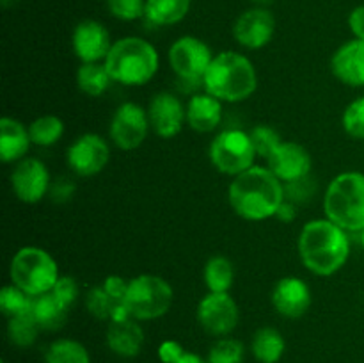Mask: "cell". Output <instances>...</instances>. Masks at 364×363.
<instances>
[{"label": "cell", "instance_id": "277c9868", "mask_svg": "<svg viewBox=\"0 0 364 363\" xmlns=\"http://www.w3.org/2000/svg\"><path fill=\"white\" fill-rule=\"evenodd\" d=\"M114 82L127 88H141L159 73V50L148 39L127 36L114 41L109 56L103 60Z\"/></svg>", "mask_w": 364, "mask_h": 363}, {"label": "cell", "instance_id": "4316f807", "mask_svg": "<svg viewBox=\"0 0 364 363\" xmlns=\"http://www.w3.org/2000/svg\"><path fill=\"white\" fill-rule=\"evenodd\" d=\"M203 278L208 292H230L235 281V267L230 258L215 255L205 263Z\"/></svg>", "mask_w": 364, "mask_h": 363}, {"label": "cell", "instance_id": "30bf717a", "mask_svg": "<svg viewBox=\"0 0 364 363\" xmlns=\"http://www.w3.org/2000/svg\"><path fill=\"white\" fill-rule=\"evenodd\" d=\"M151 130L148 109L135 102H124L114 112L109 127V137L123 152L137 149Z\"/></svg>", "mask_w": 364, "mask_h": 363}, {"label": "cell", "instance_id": "ba28073f", "mask_svg": "<svg viewBox=\"0 0 364 363\" xmlns=\"http://www.w3.org/2000/svg\"><path fill=\"white\" fill-rule=\"evenodd\" d=\"M208 157L212 166L228 177H238L256 166L258 152L249 132L242 128H228L219 132L210 142Z\"/></svg>", "mask_w": 364, "mask_h": 363}, {"label": "cell", "instance_id": "ffe728a7", "mask_svg": "<svg viewBox=\"0 0 364 363\" xmlns=\"http://www.w3.org/2000/svg\"><path fill=\"white\" fill-rule=\"evenodd\" d=\"M141 320L137 319H121L110 320L107 327V345L110 351L123 358H134L141 352L144 345V331L141 327Z\"/></svg>", "mask_w": 364, "mask_h": 363}, {"label": "cell", "instance_id": "f35d334b", "mask_svg": "<svg viewBox=\"0 0 364 363\" xmlns=\"http://www.w3.org/2000/svg\"><path fill=\"white\" fill-rule=\"evenodd\" d=\"M185 349L176 340H164L159 347V358L162 363H176L185 354Z\"/></svg>", "mask_w": 364, "mask_h": 363}, {"label": "cell", "instance_id": "3957f363", "mask_svg": "<svg viewBox=\"0 0 364 363\" xmlns=\"http://www.w3.org/2000/svg\"><path fill=\"white\" fill-rule=\"evenodd\" d=\"M201 85L223 103H238L255 95L258 89V73L247 56L226 50L215 53Z\"/></svg>", "mask_w": 364, "mask_h": 363}, {"label": "cell", "instance_id": "5bb4252c", "mask_svg": "<svg viewBox=\"0 0 364 363\" xmlns=\"http://www.w3.org/2000/svg\"><path fill=\"white\" fill-rule=\"evenodd\" d=\"M276 18L267 7H251L235 20L233 38L245 50H262L272 41Z\"/></svg>", "mask_w": 364, "mask_h": 363}, {"label": "cell", "instance_id": "d6a6232c", "mask_svg": "<svg viewBox=\"0 0 364 363\" xmlns=\"http://www.w3.org/2000/svg\"><path fill=\"white\" fill-rule=\"evenodd\" d=\"M119 305L121 302L114 301V299L107 294L105 288H103L102 285L92 287L91 290L87 292V295H85V308H87L89 313H91L92 317H96V319L110 320Z\"/></svg>", "mask_w": 364, "mask_h": 363}, {"label": "cell", "instance_id": "74e56055", "mask_svg": "<svg viewBox=\"0 0 364 363\" xmlns=\"http://www.w3.org/2000/svg\"><path fill=\"white\" fill-rule=\"evenodd\" d=\"M128 281L130 280H124L123 276L112 274V276L105 278V281L102 283V287L105 288V292L114 299V301L123 302L124 295H127V290H128Z\"/></svg>", "mask_w": 364, "mask_h": 363}, {"label": "cell", "instance_id": "e0dca14e", "mask_svg": "<svg viewBox=\"0 0 364 363\" xmlns=\"http://www.w3.org/2000/svg\"><path fill=\"white\" fill-rule=\"evenodd\" d=\"M112 45L107 27L96 20H82L71 34V48L80 63H103Z\"/></svg>", "mask_w": 364, "mask_h": 363}, {"label": "cell", "instance_id": "ab89813d", "mask_svg": "<svg viewBox=\"0 0 364 363\" xmlns=\"http://www.w3.org/2000/svg\"><path fill=\"white\" fill-rule=\"evenodd\" d=\"M348 28L352 36L358 39H364V6H358L348 14Z\"/></svg>", "mask_w": 364, "mask_h": 363}, {"label": "cell", "instance_id": "7a4b0ae2", "mask_svg": "<svg viewBox=\"0 0 364 363\" xmlns=\"http://www.w3.org/2000/svg\"><path fill=\"white\" fill-rule=\"evenodd\" d=\"M301 262L316 276L340 273L350 256V233L327 217L311 219L302 226L297 241Z\"/></svg>", "mask_w": 364, "mask_h": 363}, {"label": "cell", "instance_id": "60d3db41", "mask_svg": "<svg viewBox=\"0 0 364 363\" xmlns=\"http://www.w3.org/2000/svg\"><path fill=\"white\" fill-rule=\"evenodd\" d=\"M295 217H297V209H295V203L290 201V199H284L281 203L279 210L276 212V219L281 221V223L288 224V223H294Z\"/></svg>", "mask_w": 364, "mask_h": 363}, {"label": "cell", "instance_id": "f1b7e54d", "mask_svg": "<svg viewBox=\"0 0 364 363\" xmlns=\"http://www.w3.org/2000/svg\"><path fill=\"white\" fill-rule=\"evenodd\" d=\"M28 134H31L32 144L48 148V146L57 144L63 139L64 121L53 114H45V116L36 117L28 125Z\"/></svg>", "mask_w": 364, "mask_h": 363}, {"label": "cell", "instance_id": "4fadbf2b", "mask_svg": "<svg viewBox=\"0 0 364 363\" xmlns=\"http://www.w3.org/2000/svg\"><path fill=\"white\" fill-rule=\"evenodd\" d=\"M11 187L21 203L34 205L41 201L52 187L48 167L36 157H25L16 162L11 173Z\"/></svg>", "mask_w": 364, "mask_h": 363}, {"label": "cell", "instance_id": "8fae6325", "mask_svg": "<svg viewBox=\"0 0 364 363\" xmlns=\"http://www.w3.org/2000/svg\"><path fill=\"white\" fill-rule=\"evenodd\" d=\"M240 320V310L230 292H208L198 305V322L213 337H230Z\"/></svg>", "mask_w": 364, "mask_h": 363}, {"label": "cell", "instance_id": "1f68e13d", "mask_svg": "<svg viewBox=\"0 0 364 363\" xmlns=\"http://www.w3.org/2000/svg\"><path fill=\"white\" fill-rule=\"evenodd\" d=\"M244 344L237 338L220 337L208 351V363H244Z\"/></svg>", "mask_w": 364, "mask_h": 363}, {"label": "cell", "instance_id": "f6af8a7d", "mask_svg": "<svg viewBox=\"0 0 364 363\" xmlns=\"http://www.w3.org/2000/svg\"><path fill=\"white\" fill-rule=\"evenodd\" d=\"M251 2L256 4V6H259V7H265V6H269L272 0H251Z\"/></svg>", "mask_w": 364, "mask_h": 363}, {"label": "cell", "instance_id": "4dcf8cb0", "mask_svg": "<svg viewBox=\"0 0 364 363\" xmlns=\"http://www.w3.org/2000/svg\"><path fill=\"white\" fill-rule=\"evenodd\" d=\"M32 301H34L32 295H28L27 292H23L13 283L6 285L0 290V310H2L4 315H7V319L31 313Z\"/></svg>", "mask_w": 364, "mask_h": 363}, {"label": "cell", "instance_id": "8992f818", "mask_svg": "<svg viewBox=\"0 0 364 363\" xmlns=\"http://www.w3.org/2000/svg\"><path fill=\"white\" fill-rule=\"evenodd\" d=\"M11 283L28 295H43L52 292L60 278L57 260L39 246H23L14 253L9 263Z\"/></svg>", "mask_w": 364, "mask_h": 363}, {"label": "cell", "instance_id": "bcb514c9", "mask_svg": "<svg viewBox=\"0 0 364 363\" xmlns=\"http://www.w3.org/2000/svg\"><path fill=\"white\" fill-rule=\"evenodd\" d=\"M355 235H358V242L361 244V248L364 249V230H361L359 233H355Z\"/></svg>", "mask_w": 364, "mask_h": 363}, {"label": "cell", "instance_id": "603a6c76", "mask_svg": "<svg viewBox=\"0 0 364 363\" xmlns=\"http://www.w3.org/2000/svg\"><path fill=\"white\" fill-rule=\"evenodd\" d=\"M31 313L41 331H57L66 324L70 308L64 306L52 292H46L43 295H36Z\"/></svg>", "mask_w": 364, "mask_h": 363}, {"label": "cell", "instance_id": "7bdbcfd3", "mask_svg": "<svg viewBox=\"0 0 364 363\" xmlns=\"http://www.w3.org/2000/svg\"><path fill=\"white\" fill-rule=\"evenodd\" d=\"M176 363H208L206 359H203L201 356H198L196 352H185L183 356H181L180 359H178Z\"/></svg>", "mask_w": 364, "mask_h": 363}, {"label": "cell", "instance_id": "44dd1931", "mask_svg": "<svg viewBox=\"0 0 364 363\" xmlns=\"http://www.w3.org/2000/svg\"><path fill=\"white\" fill-rule=\"evenodd\" d=\"M223 121V102L210 93H194L187 102V125L199 134H210Z\"/></svg>", "mask_w": 364, "mask_h": 363}, {"label": "cell", "instance_id": "d6986e66", "mask_svg": "<svg viewBox=\"0 0 364 363\" xmlns=\"http://www.w3.org/2000/svg\"><path fill=\"white\" fill-rule=\"evenodd\" d=\"M331 71L348 88H364V39L343 43L331 57Z\"/></svg>", "mask_w": 364, "mask_h": 363}, {"label": "cell", "instance_id": "d590c367", "mask_svg": "<svg viewBox=\"0 0 364 363\" xmlns=\"http://www.w3.org/2000/svg\"><path fill=\"white\" fill-rule=\"evenodd\" d=\"M107 9L121 21H135L146 18V0H107Z\"/></svg>", "mask_w": 364, "mask_h": 363}, {"label": "cell", "instance_id": "ac0fdd59", "mask_svg": "<svg viewBox=\"0 0 364 363\" xmlns=\"http://www.w3.org/2000/svg\"><path fill=\"white\" fill-rule=\"evenodd\" d=\"M272 305L279 315L287 319H299L309 310L313 294L309 285L299 276H284L274 285Z\"/></svg>", "mask_w": 364, "mask_h": 363}, {"label": "cell", "instance_id": "5b68a950", "mask_svg": "<svg viewBox=\"0 0 364 363\" xmlns=\"http://www.w3.org/2000/svg\"><path fill=\"white\" fill-rule=\"evenodd\" d=\"M323 217L348 233L364 230V173L343 171L329 182L323 194Z\"/></svg>", "mask_w": 364, "mask_h": 363}, {"label": "cell", "instance_id": "484cf974", "mask_svg": "<svg viewBox=\"0 0 364 363\" xmlns=\"http://www.w3.org/2000/svg\"><path fill=\"white\" fill-rule=\"evenodd\" d=\"M112 82L105 63H82L77 70L78 89L92 98L105 95Z\"/></svg>", "mask_w": 364, "mask_h": 363}, {"label": "cell", "instance_id": "83f0119b", "mask_svg": "<svg viewBox=\"0 0 364 363\" xmlns=\"http://www.w3.org/2000/svg\"><path fill=\"white\" fill-rule=\"evenodd\" d=\"M45 363H91V356L82 342L57 338L46 347Z\"/></svg>", "mask_w": 364, "mask_h": 363}, {"label": "cell", "instance_id": "9c48e42d", "mask_svg": "<svg viewBox=\"0 0 364 363\" xmlns=\"http://www.w3.org/2000/svg\"><path fill=\"white\" fill-rule=\"evenodd\" d=\"M213 57L212 48L196 36H181L167 52L171 70L183 82H203Z\"/></svg>", "mask_w": 364, "mask_h": 363}, {"label": "cell", "instance_id": "cb8c5ba5", "mask_svg": "<svg viewBox=\"0 0 364 363\" xmlns=\"http://www.w3.org/2000/svg\"><path fill=\"white\" fill-rule=\"evenodd\" d=\"M192 0H146V20L156 27L176 25L188 14Z\"/></svg>", "mask_w": 364, "mask_h": 363}, {"label": "cell", "instance_id": "836d02e7", "mask_svg": "<svg viewBox=\"0 0 364 363\" xmlns=\"http://www.w3.org/2000/svg\"><path fill=\"white\" fill-rule=\"evenodd\" d=\"M341 125L347 135L364 141V96L352 100L341 114Z\"/></svg>", "mask_w": 364, "mask_h": 363}, {"label": "cell", "instance_id": "f546056e", "mask_svg": "<svg viewBox=\"0 0 364 363\" xmlns=\"http://www.w3.org/2000/svg\"><path fill=\"white\" fill-rule=\"evenodd\" d=\"M39 333H41V327L36 322L32 313L11 317L9 322H7V337H9L11 344H14L16 347H31V345H34Z\"/></svg>", "mask_w": 364, "mask_h": 363}, {"label": "cell", "instance_id": "7dc6e473", "mask_svg": "<svg viewBox=\"0 0 364 363\" xmlns=\"http://www.w3.org/2000/svg\"><path fill=\"white\" fill-rule=\"evenodd\" d=\"M2 363H6V362H2Z\"/></svg>", "mask_w": 364, "mask_h": 363}, {"label": "cell", "instance_id": "52a82bcc", "mask_svg": "<svg viewBox=\"0 0 364 363\" xmlns=\"http://www.w3.org/2000/svg\"><path fill=\"white\" fill-rule=\"evenodd\" d=\"M174 301L169 281L156 274H139L128 281L123 302L137 320H155L166 315Z\"/></svg>", "mask_w": 364, "mask_h": 363}, {"label": "cell", "instance_id": "9a60e30c", "mask_svg": "<svg viewBox=\"0 0 364 363\" xmlns=\"http://www.w3.org/2000/svg\"><path fill=\"white\" fill-rule=\"evenodd\" d=\"M151 130L162 139H173L187 123V105L169 91L156 93L148 105Z\"/></svg>", "mask_w": 364, "mask_h": 363}, {"label": "cell", "instance_id": "8d00e7d4", "mask_svg": "<svg viewBox=\"0 0 364 363\" xmlns=\"http://www.w3.org/2000/svg\"><path fill=\"white\" fill-rule=\"evenodd\" d=\"M52 294L55 295V298L59 299L64 306L71 308V306L77 302L78 295H80V290H78V285L73 278L60 276L59 280H57L55 287L52 288Z\"/></svg>", "mask_w": 364, "mask_h": 363}, {"label": "cell", "instance_id": "ee69618b", "mask_svg": "<svg viewBox=\"0 0 364 363\" xmlns=\"http://www.w3.org/2000/svg\"><path fill=\"white\" fill-rule=\"evenodd\" d=\"M16 2H18V0H0V4H2L4 9H7V7L14 6V4H16Z\"/></svg>", "mask_w": 364, "mask_h": 363}, {"label": "cell", "instance_id": "d4e9b609", "mask_svg": "<svg viewBox=\"0 0 364 363\" xmlns=\"http://www.w3.org/2000/svg\"><path fill=\"white\" fill-rule=\"evenodd\" d=\"M251 351L259 363H279L287 351V342L276 327H259L252 337Z\"/></svg>", "mask_w": 364, "mask_h": 363}, {"label": "cell", "instance_id": "2e32d148", "mask_svg": "<svg viewBox=\"0 0 364 363\" xmlns=\"http://www.w3.org/2000/svg\"><path fill=\"white\" fill-rule=\"evenodd\" d=\"M267 167L284 185H288L308 178L311 173L313 160L308 149L302 144L294 141H283L267 159Z\"/></svg>", "mask_w": 364, "mask_h": 363}, {"label": "cell", "instance_id": "7402d4cb", "mask_svg": "<svg viewBox=\"0 0 364 363\" xmlns=\"http://www.w3.org/2000/svg\"><path fill=\"white\" fill-rule=\"evenodd\" d=\"M31 134L28 127L14 117H2L0 120V159L6 164H16L27 157L31 148Z\"/></svg>", "mask_w": 364, "mask_h": 363}, {"label": "cell", "instance_id": "b9f144b4", "mask_svg": "<svg viewBox=\"0 0 364 363\" xmlns=\"http://www.w3.org/2000/svg\"><path fill=\"white\" fill-rule=\"evenodd\" d=\"M50 191H52V194H55L57 199H68L73 194V185L66 184V182H59L57 185H52Z\"/></svg>", "mask_w": 364, "mask_h": 363}, {"label": "cell", "instance_id": "e575fe53", "mask_svg": "<svg viewBox=\"0 0 364 363\" xmlns=\"http://www.w3.org/2000/svg\"><path fill=\"white\" fill-rule=\"evenodd\" d=\"M252 142H255V148L258 152V157H263V159H269L274 153V149L283 142L279 132L276 128H272L270 125H256L251 132Z\"/></svg>", "mask_w": 364, "mask_h": 363}, {"label": "cell", "instance_id": "6da1fadb", "mask_svg": "<svg viewBox=\"0 0 364 363\" xmlns=\"http://www.w3.org/2000/svg\"><path fill=\"white\" fill-rule=\"evenodd\" d=\"M284 199V184L267 166H252L233 177L228 187V201L233 212L242 219L255 223L276 217Z\"/></svg>", "mask_w": 364, "mask_h": 363}, {"label": "cell", "instance_id": "7c38bea8", "mask_svg": "<svg viewBox=\"0 0 364 363\" xmlns=\"http://www.w3.org/2000/svg\"><path fill=\"white\" fill-rule=\"evenodd\" d=\"M110 160V146L102 135L82 134L75 139L66 152L68 167L78 177H95L102 173Z\"/></svg>", "mask_w": 364, "mask_h": 363}]
</instances>
